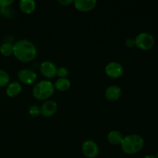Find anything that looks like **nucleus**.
Segmentation results:
<instances>
[{
    "mask_svg": "<svg viewBox=\"0 0 158 158\" xmlns=\"http://www.w3.org/2000/svg\"><path fill=\"white\" fill-rule=\"evenodd\" d=\"M68 74H69V70H68L66 67H65V66H60V67H57V77H59L60 78H66Z\"/></svg>",
    "mask_w": 158,
    "mask_h": 158,
    "instance_id": "obj_19",
    "label": "nucleus"
},
{
    "mask_svg": "<svg viewBox=\"0 0 158 158\" xmlns=\"http://www.w3.org/2000/svg\"><path fill=\"white\" fill-rule=\"evenodd\" d=\"M55 92L53 83L49 80H41L32 88V95L38 100H46L50 98Z\"/></svg>",
    "mask_w": 158,
    "mask_h": 158,
    "instance_id": "obj_3",
    "label": "nucleus"
},
{
    "mask_svg": "<svg viewBox=\"0 0 158 158\" xmlns=\"http://www.w3.org/2000/svg\"><path fill=\"white\" fill-rule=\"evenodd\" d=\"M105 73L112 79H117L123 73V67L118 62L113 61L107 63L105 66Z\"/></svg>",
    "mask_w": 158,
    "mask_h": 158,
    "instance_id": "obj_7",
    "label": "nucleus"
},
{
    "mask_svg": "<svg viewBox=\"0 0 158 158\" xmlns=\"http://www.w3.org/2000/svg\"><path fill=\"white\" fill-rule=\"evenodd\" d=\"M144 146V140L138 134H128L123 137L120 143L121 150L123 153L129 155L136 154L140 152Z\"/></svg>",
    "mask_w": 158,
    "mask_h": 158,
    "instance_id": "obj_2",
    "label": "nucleus"
},
{
    "mask_svg": "<svg viewBox=\"0 0 158 158\" xmlns=\"http://www.w3.org/2000/svg\"><path fill=\"white\" fill-rule=\"evenodd\" d=\"M14 2V0H0V7L9 8Z\"/></svg>",
    "mask_w": 158,
    "mask_h": 158,
    "instance_id": "obj_21",
    "label": "nucleus"
},
{
    "mask_svg": "<svg viewBox=\"0 0 158 158\" xmlns=\"http://www.w3.org/2000/svg\"><path fill=\"white\" fill-rule=\"evenodd\" d=\"M143 158H157V157H156V156H154V155H151V154H149V155L145 156V157Z\"/></svg>",
    "mask_w": 158,
    "mask_h": 158,
    "instance_id": "obj_24",
    "label": "nucleus"
},
{
    "mask_svg": "<svg viewBox=\"0 0 158 158\" xmlns=\"http://www.w3.org/2000/svg\"><path fill=\"white\" fill-rule=\"evenodd\" d=\"M57 110H58V105L55 101L46 100L40 107V115L46 118L51 117L56 113Z\"/></svg>",
    "mask_w": 158,
    "mask_h": 158,
    "instance_id": "obj_9",
    "label": "nucleus"
},
{
    "mask_svg": "<svg viewBox=\"0 0 158 158\" xmlns=\"http://www.w3.org/2000/svg\"><path fill=\"white\" fill-rule=\"evenodd\" d=\"M0 53L3 56L9 57L13 55V45L10 43H4L0 46Z\"/></svg>",
    "mask_w": 158,
    "mask_h": 158,
    "instance_id": "obj_16",
    "label": "nucleus"
},
{
    "mask_svg": "<svg viewBox=\"0 0 158 158\" xmlns=\"http://www.w3.org/2000/svg\"><path fill=\"white\" fill-rule=\"evenodd\" d=\"M82 152L87 158H96L99 155L100 148L98 144L92 140H86L82 144Z\"/></svg>",
    "mask_w": 158,
    "mask_h": 158,
    "instance_id": "obj_5",
    "label": "nucleus"
},
{
    "mask_svg": "<svg viewBox=\"0 0 158 158\" xmlns=\"http://www.w3.org/2000/svg\"><path fill=\"white\" fill-rule=\"evenodd\" d=\"M29 114L32 117H37L40 115V107L37 105H32L29 108Z\"/></svg>",
    "mask_w": 158,
    "mask_h": 158,
    "instance_id": "obj_18",
    "label": "nucleus"
},
{
    "mask_svg": "<svg viewBox=\"0 0 158 158\" xmlns=\"http://www.w3.org/2000/svg\"><path fill=\"white\" fill-rule=\"evenodd\" d=\"M135 46L143 51H148L155 45V39L154 35L149 32H140L134 38Z\"/></svg>",
    "mask_w": 158,
    "mask_h": 158,
    "instance_id": "obj_4",
    "label": "nucleus"
},
{
    "mask_svg": "<svg viewBox=\"0 0 158 158\" xmlns=\"http://www.w3.org/2000/svg\"><path fill=\"white\" fill-rule=\"evenodd\" d=\"M122 94V89L117 85H111L108 86L104 93V97L108 101H116Z\"/></svg>",
    "mask_w": 158,
    "mask_h": 158,
    "instance_id": "obj_11",
    "label": "nucleus"
},
{
    "mask_svg": "<svg viewBox=\"0 0 158 158\" xmlns=\"http://www.w3.org/2000/svg\"><path fill=\"white\" fill-rule=\"evenodd\" d=\"M125 45H126L127 47L128 48H133L134 46H135V40L134 38H131L129 37L125 41Z\"/></svg>",
    "mask_w": 158,
    "mask_h": 158,
    "instance_id": "obj_22",
    "label": "nucleus"
},
{
    "mask_svg": "<svg viewBox=\"0 0 158 158\" xmlns=\"http://www.w3.org/2000/svg\"><path fill=\"white\" fill-rule=\"evenodd\" d=\"M19 9L23 13L31 14L35 11L36 3L34 0H20L19 2Z\"/></svg>",
    "mask_w": 158,
    "mask_h": 158,
    "instance_id": "obj_12",
    "label": "nucleus"
},
{
    "mask_svg": "<svg viewBox=\"0 0 158 158\" xmlns=\"http://www.w3.org/2000/svg\"><path fill=\"white\" fill-rule=\"evenodd\" d=\"M13 55L19 61L29 63L36 57L37 49L29 40H20L13 45Z\"/></svg>",
    "mask_w": 158,
    "mask_h": 158,
    "instance_id": "obj_1",
    "label": "nucleus"
},
{
    "mask_svg": "<svg viewBox=\"0 0 158 158\" xmlns=\"http://www.w3.org/2000/svg\"><path fill=\"white\" fill-rule=\"evenodd\" d=\"M10 77L9 73L4 69H0V87H4L9 83Z\"/></svg>",
    "mask_w": 158,
    "mask_h": 158,
    "instance_id": "obj_17",
    "label": "nucleus"
},
{
    "mask_svg": "<svg viewBox=\"0 0 158 158\" xmlns=\"http://www.w3.org/2000/svg\"><path fill=\"white\" fill-rule=\"evenodd\" d=\"M53 85L55 89H56L57 90L64 92L70 88L71 83L69 79L67 78H59Z\"/></svg>",
    "mask_w": 158,
    "mask_h": 158,
    "instance_id": "obj_15",
    "label": "nucleus"
},
{
    "mask_svg": "<svg viewBox=\"0 0 158 158\" xmlns=\"http://www.w3.org/2000/svg\"><path fill=\"white\" fill-rule=\"evenodd\" d=\"M156 157H157V158H158V152H157V155H156Z\"/></svg>",
    "mask_w": 158,
    "mask_h": 158,
    "instance_id": "obj_25",
    "label": "nucleus"
},
{
    "mask_svg": "<svg viewBox=\"0 0 158 158\" xmlns=\"http://www.w3.org/2000/svg\"><path fill=\"white\" fill-rule=\"evenodd\" d=\"M22 89H23L22 85L19 82H11L7 85V87H6V95L9 97H15L21 93Z\"/></svg>",
    "mask_w": 158,
    "mask_h": 158,
    "instance_id": "obj_13",
    "label": "nucleus"
},
{
    "mask_svg": "<svg viewBox=\"0 0 158 158\" xmlns=\"http://www.w3.org/2000/svg\"><path fill=\"white\" fill-rule=\"evenodd\" d=\"M0 15H2V16L6 17V18H12V15H13V10L12 9H10V7L9 8H2L0 7Z\"/></svg>",
    "mask_w": 158,
    "mask_h": 158,
    "instance_id": "obj_20",
    "label": "nucleus"
},
{
    "mask_svg": "<svg viewBox=\"0 0 158 158\" xmlns=\"http://www.w3.org/2000/svg\"><path fill=\"white\" fill-rule=\"evenodd\" d=\"M58 2L63 6H67L73 3V0H59Z\"/></svg>",
    "mask_w": 158,
    "mask_h": 158,
    "instance_id": "obj_23",
    "label": "nucleus"
},
{
    "mask_svg": "<svg viewBox=\"0 0 158 158\" xmlns=\"http://www.w3.org/2000/svg\"><path fill=\"white\" fill-rule=\"evenodd\" d=\"M96 0H76L73 1L74 6L80 12H87L93 10L97 6Z\"/></svg>",
    "mask_w": 158,
    "mask_h": 158,
    "instance_id": "obj_10",
    "label": "nucleus"
},
{
    "mask_svg": "<svg viewBox=\"0 0 158 158\" xmlns=\"http://www.w3.org/2000/svg\"><path fill=\"white\" fill-rule=\"evenodd\" d=\"M19 80L25 85H32L37 80V74L30 69H22L17 73Z\"/></svg>",
    "mask_w": 158,
    "mask_h": 158,
    "instance_id": "obj_6",
    "label": "nucleus"
},
{
    "mask_svg": "<svg viewBox=\"0 0 158 158\" xmlns=\"http://www.w3.org/2000/svg\"><path fill=\"white\" fill-rule=\"evenodd\" d=\"M57 66L49 60L42 62L40 66V71L43 77L48 79L53 78L56 76Z\"/></svg>",
    "mask_w": 158,
    "mask_h": 158,
    "instance_id": "obj_8",
    "label": "nucleus"
},
{
    "mask_svg": "<svg viewBox=\"0 0 158 158\" xmlns=\"http://www.w3.org/2000/svg\"><path fill=\"white\" fill-rule=\"evenodd\" d=\"M123 137L121 132L118 131H111L108 133L107 134V140L110 143L113 145H120L122 140H123Z\"/></svg>",
    "mask_w": 158,
    "mask_h": 158,
    "instance_id": "obj_14",
    "label": "nucleus"
}]
</instances>
